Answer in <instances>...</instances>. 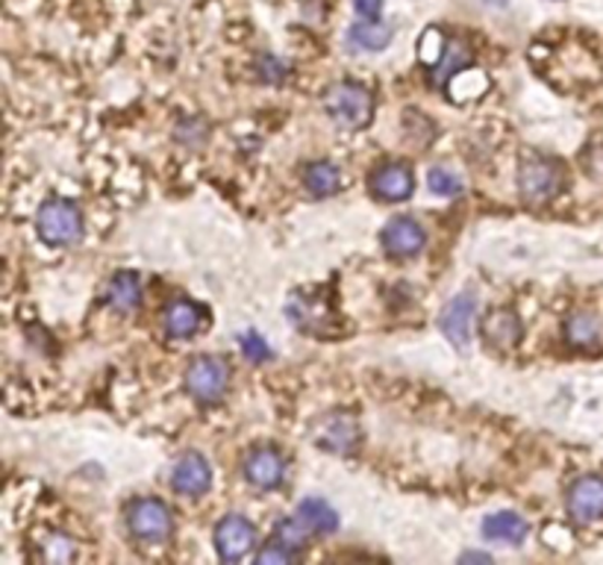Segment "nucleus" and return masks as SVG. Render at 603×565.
<instances>
[{"label":"nucleus","mask_w":603,"mask_h":565,"mask_svg":"<svg viewBox=\"0 0 603 565\" xmlns=\"http://www.w3.org/2000/svg\"><path fill=\"white\" fill-rule=\"evenodd\" d=\"M324 109L345 130H362L371 124V115H374V94L368 92L362 83L339 80L324 92Z\"/></svg>","instance_id":"f257e3e1"},{"label":"nucleus","mask_w":603,"mask_h":565,"mask_svg":"<svg viewBox=\"0 0 603 565\" xmlns=\"http://www.w3.org/2000/svg\"><path fill=\"white\" fill-rule=\"evenodd\" d=\"M566 171L559 162L542 160V157L524 160L519 169L521 198L527 200L530 207H545L566 188Z\"/></svg>","instance_id":"f03ea898"},{"label":"nucleus","mask_w":603,"mask_h":565,"mask_svg":"<svg viewBox=\"0 0 603 565\" xmlns=\"http://www.w3.org/2000/svg\"><path fill=\"white\" fill-rule=\"evenodd\" d=\"M36 227L48 245H74L83 235V212L71 200L50 198L38 207Z\"/></svg>","instance_id":"7ed1b4c3"},{"label":"nucleus","mask_w":603,"mask_h":565,"mask_svg":"<svg viewBox=\"0 0 603 565\" xmlns=\"http://www.w3.org/2000/svg\"><path fill=\"white\" fill-rule=\"evenodd\" d=\"M186 389L200 404H218L230 389V366L212 354L195 357L186 368Z\"/></svg>","instance_id":"20e7f679"},{"label":"nucleus","mask_w":603,"mask_h":565,"mask_svg":"<svg viewBox=\"0 0 603 565\" xmlns=\"http://www.w3.org/2000/svg\"><path fill=\"white\" fill-rule=\"evenodd\" d=\"M127 528L139 542H165L174 533V516L165 500L139 498L127 507Z\"/></svg>","instance_id":"39448f33"},{"label":"nucleus","mask_w":603,"mask_h":565,"mask_svg":"<svg viewBox=\"0 0 603 565\" xmlns=\"http://www.w3.org/2000/svg\"><path fill=\"white\" fill-rule=\"evenodd\" d=\"M286 312L303 333H327L331 327H336V310L324 292H294Z\"/></svg>","instance_id":"423d86ee"},{"label":"nucleus","mask_w":603,"mask_h":565,"mask_svg":"<svg viewBox=\"0 0 603 565\" xmlns=\"http://www.w3.org/2000/svg\"><path fill=\"white\" fill-rule=\"evenodd\" d=\"M312 442L321 451L350 453L359 445V422L350 413H331L312 427Z\"/></svg>","instance_id":"0eeeda50"},{"label":"nucleus","mask_w":603,"mask_h":565,"mask_svg":"<svg viewBox=\"0 0 603 565\" xmlns=\"http://www.w3.org/2000/svg\"><path fill=\"white\" fill-rule=\"evenodd\" d=\"M256 545V528L245 516H224L216 528V551L224 563L245 560Z\"/></svg>","instance_id":"6e6552de"},{"label":"nucleus","mask_w":603,"mask_h":565,"mask_svg":"<svg viewBox=\"0 0 603 565\" xmlns=\"http://www.w3.org/2000/svg\"><path fill=\"white\" fill-rule=\"evenodd\" d=\"M286 457L271 445H263V448H254V451L245 457V481L254 486V489L271 492L277 486H283L286 481Z\"/></svg>","instance_id":"1a4fd4ad"},{"label":"nucleus","mask_w":603,"mask_h":565,"mask_svg":"<svg viewBox=\"0 0 603 565\" xmlns=\"http://www.w3.org/2000/svg\"><path fill=\"white\" fill-rule=\"evenodd\" d=\"M568 516L577 524H592L603 518V477L601 474H585L571 483L568 489Z\"/></svg>","instance_id":"9d476101"},{"label":"nucleus","mask_w":603,"mask_h":565,"mask_svg":"<svg viewBox=\"0 0 603 565\" xmlns=\"http://www.w3.org/2000/svg\"><path fill=\"white\" fill-rule=\"evenodd\" d=\"M474 319H477V298L472 292H460L444 307L439 327L448 336V342H453L456 348H465L472 342Z\"/></svg>","instance_id":"9b49d317"},{"label":"nucleus","mask_w":603,"mask_h":565,"mask_svg":"<svg viewBox=\"0 0 603 565\" xmlns=\"http://www.w3.org/2000/svg\"><path fill=\"white\" fill-rule=\"evenodd\" d=\"M368 186L374 192V198L386 200V204H401V200L413 198L415 174L404 162H386L368 177Z\"/></svg>","instance_id":"f8f14e48"},{"label":"nucleus","mask_w":603,"mask_h":565,"mask_svg":"<svg viewBox=\"0 0 603 565\" xmlns=\"http://www.w3.org/2000/svg\"><path fill=\"white\" fill-rule=\"evenodd\" d=\"M380 242H383V251H386L389 256H415L421 254V247H425L427 242V233L425 227L418 224L415 218L397 216L383 227Z\"/></svg>","instance_id":"ddd939ff"},{"label":"nucleus","mask_w":603,"mask_h":565,"mask_svg":"<svg viewBox=\"0 0 603 565\" xmlns=\"http://www.w3.org/2000/svg\"><path fill=\"white\" fill-rule=\"evenodd\" d=\"M171 486L179 495H189V498H200L207 495L212 486V469L200 453H186L183 460L171 471Z\"/></svg>","instance_id":"4468645a"},{"label":"nucleus","mask_w":603,"mask_h":565,"mask_svg":"<svg viewBox=\"0 0 603 565\" xmlns=\"http://www.w3.org/2000/svg\"><path fill=\"white\" fill-rule=\"evenodd\" d=\"M483 336H486V345L495 350H509L519 348L521 342V319L512 310H495L486 315L483 321Z\"/></svg>","instance_id":"2eb2a0df"},{"label":"nucleus","mask_w":603,"mask_h":565,"mask_svg":"<svg viewBox=\"0 0 603 565\" xmlns=\"http://www.w3.org/2000/svg\"><path fill=\"white\" fill-rule=\"evenodd\" d=\"M472 47H468L465 38H444L442 57H439V62L430 68V80H433V85H444V89H448V83H451L453 77L472 66Z\"/></svg>","instance_id":"dca6fc26"},{"label":"nucleus","mask_w":603,"mask_h":565,"mask_svg":"<svg viewBox=\"0 0 603 565\" xmlns=\"http://www.w3.org/2000/svg\"><path fill=\"white\" fill-rule=\"evenodd\" d=\"M162 324H165V333L174 336V339H189L204 324V310L195 301L179 298V301L169 303V310L162 315Z\"/></svg>","instance_id":"f3484780"},{"label":"nucleus","mask_w":603,"mask_h":565,"mask_svg":"<svg viewBox=\"0 0 603 565\" xmlns=\"http://www.w3.org/2000/svg\"><path fill=\"white\" fill-rule=\"evenodd\" d=\"M530 533L527 518L519 512H495L483 521V537L489 542H503V545H521Z\"/></svg>","instance_id":"a211bd4d"},{"label":"nucleus","mask_w":603,"mask_h":565,"mask_svg":"<svg viewBox=\"0 0 603 565\" xmlns=\"http://www.w3.org/2000/svg\"><path fill=\"white\" fill-rule=\"evenodd\" d=\"M106 303L118 312H132L142 303V277L136 272H118L109 280Z\"/></svg>","instance_id":"6ab92c4d"},{"label":"nucleus","mask_w":603,"mask_h":565,"mask_svg":"<svg viewBox=\"0 0 603 565\" xmlns=\"http://www.w3.org/2000/svg\"><path fill=\"white\" fill-rule=\"evenodd\" d=\"M298 516L303 518V524L312 530V537H331L339 530V516L336 509L321 498H306L298 504Z\"/></svg>","instance_id":"aec40b11"},{"label":"nucleus","mask_w":603,"mask_h":565,"mask_svg":"<svg viewBox=\"0 0 603 565\" xmlns=\"http://www.w3.org/2000/svg\"><path fill=\"white\" fill-rule=\"evenodd\" d=\"M392 36H395L392 24H380V21L366 19L359 21V24H353L348 33L350 45L359 47V50H383V47H389Z\"/></svg>","instance_id":"412c9836"},{"label":"nucleus","mask_w":603,"mask_h":565,"mask_svg":"<svg viewBox=\"0 0 603 565\" xmlns=\"http://www.w3.org/2000/svg\"><path fill=\"white\" fill-rule=\"evenodd\" d=\"M339 183L341 174L333 162H312L310 169L303 171V186H306L312 198H327L339 188Z\"/></svg>","instance_id":"4be33fe9"},{"label":"nucleus","mask_w":603,"mask_h":565,"mask_svg":"<svg viewBox=\"0 0 603 565\" xmlns=\"http://www.w3.org/2000/svg\"><path fill=\"white\" fill-rule=\"evenodd\" d=\"M566 339L575 348H594L601 339V321L592 312H577L566 324Z\"/></svg>","instance_id":"5701e85b"},{"label":"nucleus","mask_w":603,"mask_h":565,"mask_svg":"<svg viewBox=\"0 0 603 565\" xmlns=\"http://www.w3.org/2000/svg\"><path fill=\"white\" fill-rule=\"evenodd\" d=\"M274 539L277 542H283L286 547H292L294 554H301L306 542L312 539V530L303 524V518L294 512L292 518H283V521H277V528H274Z\"/></svg>","instance_id":"b1692460"},{"label":"nucleus","mask_w":603,"mask_h":565,"mask_svg":"<svg viewBox=\"0 0 603 565\" xmlns=\"http://www.w3.org/2000/svg\"><path fill=\"white\" fill-rule=\"evenodd\" d=\"M42 554H45L48 563H68V560H74L77 554L74 539L62 537V533H54V537H48L42 542Z\"/></svg>","instance_id":"393cba45"},{"label":"nucleus","mask_w":603,"mask_h":565,"mask_svg":"<svg viewBox=\"0 0 603 565\" xmlns=\"http://www.w3.org/2000/svg\"><path fill=\"white\" fill-rule=\"evenodd\" d=\"M430 188L442 198H456L462 192V180L448 169H433L430 171Z\"/></svg>","instance_id":"a878e982"},{"label":"nucleus","mask_w":603,"mask_h":565,"mask_svg":"<svg viewBox=\"0 0 603 565\" xmlns=\"http://www.w3.org/2000/svg\"><path fill=\"white\" fill-rule=\"evenodd\" d=\"M239 345H242V354H245L251 362H265V359L271 357V348H268V342L256 333V330H247L239 336Z\"/></svg>","instance_id":"bb28decb"},{"label":"nucleus","mask_w":603,"mask_h":565,"mask_svg":"<svg viewBox=\"0 0 603 565\" xmlns=\"http://www.w3.org/2000/svg\"><path fill=\"white\" fill-rule=\"evenodd\" d=\"M294 551L292 547H286L283 542H277V539H271L268 545L259 547V554H256V563L259 565H286L294 560Z\"/></svg>","instance_id":"cd10ccee"},{"label":"nucleus","mask_w":603,"mask_h":565,"mask_svg":"<svg viewBox=\"0 0 603 565\" xmlns=\"http://www.w3.org/2000/svg\"><path fill=\"white\" fill-rule=\"evenodd\" d=\"M259 74H263V80H268V83H280V80L289 77V66L280 62V59L263 57L259 59Z\"/></svg>","instance_id":"c85d7f7f"},{"label":"nucleus","mask_w":603,"mask_h":565,"mask_svg":"<svg viewBox=\"0 0 603 565\" xmlns=\"http://www.w3.org/2000/svg\"><path fill=\"white\" fill-rule=\"evenodd\" d=\"M353 10H357L359 19L380 21V15H383V0H353Z\"/></svg>","instance_id":"c756f323"},{"label":"nucleus","mask_w":603,"mask_h":565,"mask_svg":"<svg viewBox=\"0 0 603 565\" xmlns=\"http://www.w3.org/2000/svg\"><path fill=\"white\" fill-rule=\"evenodd\" d=\"M491 563V556L489 554H477V551H468V554H462V563Z\"/></svg>","instance_id":"7c9ffc66"}]
</instances>
